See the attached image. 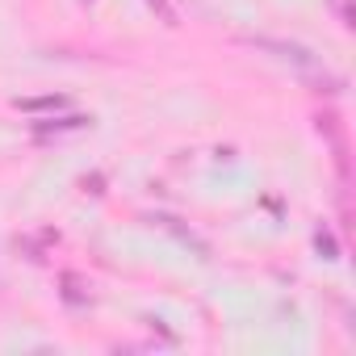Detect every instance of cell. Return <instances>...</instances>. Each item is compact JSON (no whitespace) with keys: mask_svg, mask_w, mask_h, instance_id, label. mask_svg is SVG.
Masks as SVG:
<instances>
[{"mask_svg":"<svg viewBox=\"0 0 356 356\" xmlns=\"http://www.w3.org/2000/svg\"><path fill=\"white\" fill-rule=\"evenodd\" d=\"M147 5H151V9H155V13H159V17H163V22H168V26H172V22H176V9H172V5H168V0H147Z\"/></svg>","mask_w":356,"mask_h":356,"instance_id":"cell-1","label":"cell"}]
</instances>
